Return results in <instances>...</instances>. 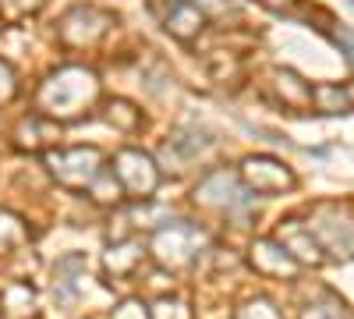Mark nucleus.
I'll use <instances>...</instances> for the list:
<instances>
[{
	"mask_svg": "<svg viewBox=\"0 0 354 319\" xmlns=\"http://www.w3.org/2000/svg\"><path fill=\"white\" fill-rule=\"evenodd\" d=\"M43 128H46V121L39 118V113L25 118V121L18 125V131H15V146H18V149H28V153H39V149L46 146V138L39 135Z\"/></svg>",
	"mask_w": 354,
	"mask_h": 319,
	"instance_id": "nucleus-17",
	"label": "nucleus"
},
{
	"mask_svg": "<svg viewBox=\"0 0 354 319\" xmlns=\"http://www.w3.org/2000/svg\"><path fill=\"white\" fill-rule=\"evenodd\" d=\"M15 89H18V82H15V71L0 61V103H8L11 96H15Z\"/></svg>",
	"mask_w": 354,
	"mask_h": 319,
	"instance_id": "nucleus-22",
	"label": "nucleus"
},
{
	"mask_svg": "<svg viewBox=\"0 0 354 319\" xmlns=\"http://www.w3.org/2000/svg\"><path fill=\"white\" fill-rule=\"evenodd\" d=\"M4 4H8V8H36L39 0H4Z\"/></svg>",
	"mask_w": 354,
	"mask_h": 319,
	"instance_id": "nucleus-24",
	"label": "nucleus"
},
{
	"mask_svg": "<svg viewBox=\"0 0 354 319\" xmlns=\"http://www.w3.org/2000/svg\"><path fill=\"white\" fill-rule=\"evenodd\" d=\"M103 118H106V125H110V128L124 131V135H131V131H138V128H142V113H138L128 100H113V103H106Z\"/></svg>",
	"mask_w": 354,
	"mask_h": 319,
	"instance_id": "nucleus-16",
	"label": "nucleus"
},
{
	"mask_svg": "<svg viewBox=\"0 0 354 319\" xmlns=\"http://www.w3.org/2000/svg\"><path fill=\"white\" fill-rule=\"evenodd\" d=\"M252 266L262 277H294V273L301 270L298 263H294V255L277 238H259L252 245Z\"/></svg>",
	"mask_w": 354,
	"mask_h": 319,
	"instance_id": "nucleus-8",
	"label": "nucleus"
},
{
	"mask_svg": "<svg viewBox=\"0 0 354 319\" xmlns=\"http://www.w3.org/2000/svg\"><path fill=\"white\" fill-rule=\"evenodd\" d=\"M0 309L8 319H36V287L28 280H11L0 287Z\"/></svg>",
	"mask_w": 354,
	"mask_h": 319,
	"instance_id": "nucleus-10",
	"label": "nucleus"
},
{
	"mask_svg": "<svg viewBox=\"0 0 354 319\" xmlns=\"http://www.w3.org/2000/svg\"><path fill=\"white\" fill-rule=\"evenodd\" d=\"M238 319H280V316H277V309H273L270 302L255 298V302H248V305L238 312Z\"/></svg>",
	"mask_w": 354,
	"mask_h": 319,
	"instance_id": "nucleus-20",
	"label": "nucleus"
},
{
	"mask_svg": "<svg viewBox=\"0 0 354 319\" xmlns=\"http://www.w3.org/2000/svg\"><path fill=\"white\" fill-rule=\"evenodd\" d=\"M142 259H145V248H142V241H135V238H124V241H113L110 248H106V273L110 277H135L138 270H142Z\"/></svg>",
	"mask_w": 354,
	"mask_h": 319,
	"instance_id": "nucleus-11",
	"label": "nucleus"
},
{
	"mask_svg": "<svg viewBox=\"0 0 354 319\" xmlns=\"http://www.w3.org/2000/svg\"><path fill=\"white\" fill-rule=\"evenodd\" d=\"M149 316H153V319H192V305L181 302V298L160 295V298L149 305Z\"/></svg>",
	"mask_w": 354,
	"mask_h": 319,
	"instance_id": "nucleus-18",
	"label": "nucleus"
},
{
	"mask_svg": "<svg viewBox=\"0 0 354 319\" xmlns=\"http://www.w3.org/2000/svg\"><path fill=\"white\" fill-rule=\"evenodd\" d=\"M50 178L68 188V192H85L88 185L96 181V174L106 167L103 153L96 146H71V149H46L43 156Z\"/></svg>",
	"mask_w": 354,
	"mask_h": 319,
	"instance_id": "nucleus-3",
	"label": "nucleus"
},
{
	"mask_svg": "<svg viewBox=\"0 0 354 319\" xmlns=\"http://www.w3.org/2000/svg\"><path fill=\"white\" fill-rule=\"evenodd\" d=\"M96 96H100V78L82 64H68L39 85V110L43 118L53 121H75L96 103Z\"/></svg>",
	"mask_w": 354,
	"mask_h": 319,
	"instance_id": "nucleus-1",
	"label": "nucleus"
},
{
	"mask_svg": "<svg viewBox=\"0 0 354 319\" xmlns=\"http://www.w3.org/2000/svg\"><path fill=\"white\" fill-rule=\"evenodd\" d=\"M266 4H270V8H287L290 0H266Z\"/></svg>",
	"mask_w": 354,
	"mask_h": 319,
	"instance_id": "nucleus-25",
	"label": "nucleus"
},
{
	"mask_svg": "<svg viewBox=\"0 0 354 319\" xmlns=\"http://www.w3.org/2000/svg\"><path fill=\"white\" fill-rule=\"evenodd\" d=\"M340 309H344V305H337V302H322V305H308L301 319H340V316H344Z\"/></svg>",
	"mask_w": 354,
	"mask_h": 319,
	"instance_id": "nucleus-21",
	"label": "nucleus"
},
{
	"mask_svg": "<svg viewBox=\"0 0 354 319\" xmlns=\"http://www.w3.org/2000/svg\"><path fill=\"white\" fill-rule=\"evenodd\" d=\"M312 238L319 241L322 252H333V255H354V227L333 210V206H319L315 220L308 224Z\"/></svg>",
	"mask_w": 354,
	"mask_h": 319,
	"instance_id": "nucleus-6",
	"label": "nucleus"
},
{
	"mask_svg": "<svg viewBox=\"0 0 354 319\" xmlns=\"http://www.w3.org/2000/svg\"><path fill=\"white\" fill-rule=\"evenodd\" d=\"M205 245H209L205 227H198L192 220H167L153 230L149 255L160 263V270H185L195 263Z\"/></svg>",
	"mask_w": 354,
	"mask_h": 319,
	"instance_id": "nucleus-2",
	"label": "nucleus"
},
{
	"mask_svg": "<svg viewBox=\"0 0 354 319\" xmlns=\"http://www.w3.org/2000/svg\"><path fill=\"white\" fill-rule=\"evenodd\" d=\"M110 319H153V316H149V305H145L142 298H124L110 312Z\"/></svg>",
	"mask_w": 354,
	"mask_h": 319,
	"instance_id": "nucleus-19",
	"label": "nucleus"
},
{
	"mask_svg": "<svg viewBox=\"0 0 354 319\" xmlns=\"http://www.w3.org/2000/svg\"><path fill=\"white\" fill-rule=\"evenodd\" d=\"M85 192H88V199H93L96 206H117V202L124 199V188H121V181L113 178L110 167H103V170L96 174V181L88 185Z\"/></svg>",
	"mask_w": 354,
	"mask_h": 319,
	"instance_id": "nucleus-13",
	"label": "nucleus"
},
{
	"mask_svg": "<svg viewBox=\"0 0 354 319\" xmlns=\"http://www.w3.org/2000/svg\"><path fill=\"white\" fill-rule=\"evenodd\" d=\"M308 103H315L319 113H347L354 110V85H330V82L312 85Z\"/></svg>",
	"mask_w": 354,
	"mask_h": 319,
	"instance_id": "nucleus-12",
	"label": "nucleus"
},
{
	"mask_svg": "<svg viewBox=\"0 0 354 319\" xmlns=\"http://www.w3.org/2000/svg\"><path fill=\"white\" fill-rule=\"evenodd\" d=\"M241 185L252 195H277L294 188V174L273 156H248L241 163Z\"/></svg>",
	"mask_w": 354,
	"mask_h": 319,
	"instance_id": "nucleus-5",
	"label": "nucleus"
},
{
	"mask_svg": "<svg viewBox=\"0 0 354 319\" xmlns=\"http://www.w3.org/2000/svg\"><path fill=\"white\" fill-rule=\"evenodd\" d=\"M167 28H170L177 39H195V36H198V28H202V15H198V8H192V4H177V8L167 15Z\"/></svg>",
	"mask_w": 354,
	"mask_h": 319,
	"instance_id": "nucleus-14",
	"label": "nucleus"
},
{
	"mask_svg": "<svg viewBox=\"0 0 354 319\" xmlns=\"http://www.w3.org/2000/svg\"><path fill=\"white\" fill-rule=\"evenodd\" d=\"M25 241H28L25 220H21L18 213H11V210H0V255L15 252V248L25 245Z\"/></svg>",
	"mask_w": 354,
	"mask_h": 319,
	"instance_id": "nucleus-15",
	"label": "nucleus"
},
{
	"mask_svg": "<svg viewBox=\"0 0 354 319\" xmlns=\"http://www.w3.org/2000/svg\"><path fill=\"white\" fill-rule=\"evenodd\" d=\"M277 241L294 255V263H298V266H319V263H322V248H319V241L312 238L308 224H301V220H283Z\"/></svg>",
	"mask_w": 354,
	"mask_h": 319,
	"instance_id": "nucleus-9",
	"label": "nucleus"
},
{
	"mask_svg": "<svg viewBox=\"0 0 354 319\" xmlns=\"http://www.w3.org/2000/svg\"><path fill=\"white\" fill-rule=\"evenodd\" d=\"M337 43H344V46H347V61L354 64V36H351V33H344V28H340V33H337Z\"/></svg>",
	"mask_w": 354,
	"mask_h": 319,
	"instance_id": "nucleus-23",
	"label": "nucleus"
},
{
	"mask_svg": "<svg viewBox=\"0 0 354 319\" xmlns=\"http://www.w3.org/2000/svg\"><path fill=\"white\" fill-rule=\"evenodd\" d=\"M209 146H213V138L205 131H198V128H177L163 142V160H167V167L181 170V167H192Z\"/></svg>",
	"mask_w": 354,
	"mask_h": 319,
	"instance_id": "nucleus-7",
	"label": "nucleus"
},
{
	"mask_svg": "<svg viewBox=\"0 0 354 319\" xmlns=\"http://www.w3.org/2000/svg\"><path fill=\"white\" fill-rule=\"evenodd\" d=\"M110 170H113V178L121 181L124 195L135 199V202H145V199H153L156 188H160V163L149 156V153H142L138 146H124V149H117L113 160H110Z\"/></svg>",
	"mask_w": 354,
	"mask_h": 319,
	"instance_id": "nucleus-4",
	"label": "nucleus"
}]
</instances>
